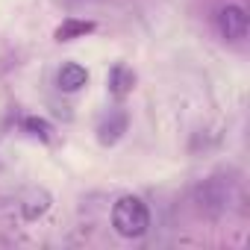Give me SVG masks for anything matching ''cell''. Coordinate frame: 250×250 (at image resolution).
<instances>
[{
  "mask_svg": "<svg viewBox=\"0 0 250 250\" xmlns=\"http://www.w3.org/2000/svg\"><path fill=\"white\" fill-rule=\"evenodd\" d=\"M56 83H59L62 91H80L83 85H88V71L83 65H77V62H68V65L59 68Z\"/></svg>",
  "mask_w": 250,
  "mask_h": 250,
  "instance_id": "obj_5",
  "label": "cell"
},
{
  "mask_svg": "<svg viewBox=\"0 0 250 250\" xmlns=\"http://www.w3.org/2000/svg\"><path fill=\"white\" fill-rule=\"evenodd\" d=\"M127 127H130L127 112H124V109H115V112H109V115L100 121V127H97V142L109 147V145H115L124 133H127Z\"/></svg>",
  "mask_w": 250,
  "mask_h": 250,
  "instance_id": "obj_3",
  "label": "cell"
},
{
  "mask_svg": "<svg viewBox=\"0 0 250 250\" xmlns=\"http://www.w3.org/2000/svg\"><path fill=\"white\" fill-rule=\"evenodd\" d=\"M112 227L124 238H142L147 232V227H150V212H147L145 200L136 197V194L121 197L115 203V209H112Z\"/></svg>",
  "mask_w": 250,
  "mask_h": 250,
  "instance_id": "obj_1",
  "label": "cell"
},
{
  "mask_svg": "<svg viewBox=\"0 0 250 250\" xmlns=\"http://www.w3.org/2000/svg\"><path fill=\"white\" fill-rule=\"evenodd\" d=\"M24 130L30 136H36V139H42V142H50L53 139V127H50L44 118H24Z\"/></svg>",
  "mask_w": 250,
  "mask_h": 250,
  "instance_id": "obj_8",
  "label": "cell"
},
{
  "mask_svg": "<svg viewBox=\"0 0 250 250\" xmlns=\"http://www.w3.org/2000/svg\"><path fill=\"white\" fill-rule=\"evenodd\" d=\"M47 206H50V194H47V191H33L30 200L24 203V215H27L30 221H36L39 215L47 212Z\"/></svg>",
  "mask_w": 250,
  "mask_h": 250,
  "instance_id": "obj_7",
  "label": "cell"
},
{
  "mask_svg": "<svg viewBox=\"0 0 250 250\" xmlns=\"http://www.w3.org/2000/svg\"><path fill=\"white\" fill-rule=\"evenodd\" d=\"M218 27L224 33V39H229V42L244 39L247 36V15H244V9L241 6H224L221 15H218Z\"/></svg>",
  "mask_w": 250,
  "mask_h": 250,
  "instance_id": "obj_2",
  "label": "cell"
},
{
  "mask_svg": "<svg viewBox=\"0 0 250 250\" xmlns=\"http://www.w3.org/2000/svg\"><path fill=\"white\" fill-rule=\"evenodd\" d=\"M88 33H94V24L91 21H77V18H68V21H62L59 27H56V42H74V39H83V36H88Z\"/></svg>",
  "mask_w": 250,
  "mask_h": 250,
  "instance_id": "obj_6",
  "label": "cell"
},
{
  "mask_svg": "<svg viewBox=\"0 0 250 250\" xmlns=\"http://www.w3.org/2000/svg\"><path fill=\"white\" fill-rule=\"evenodd\" d=\"M106 88H109V94L118 97V100H124L127 94H133V88H136V74H133V68L115 65V68L109 71V77H106Z\"/></svg>",
  "mask_w": 250,
  "mask_h": 250,
  "instance_id": "obj_4",
  "label": "cell"
}]
</instances>
